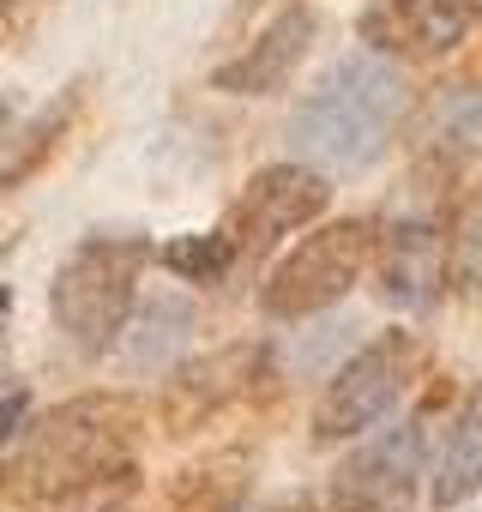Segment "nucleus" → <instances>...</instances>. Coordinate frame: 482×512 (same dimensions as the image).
<instances>
[{
    "mask_svg": "<svg viewBox=\"0 0 482 512\" xmlns=\"http://www.w3.org/2000/svg\"><path fill=\"white\" fill-rule=\"evenodd\" d=\"M428 404L356 446L332 476V512H404L428 476Z\"/></svg>",
    "mask_w": 482,
    "mask_h": 512,
    "instance_id": "423d86ee",
    "label": "nucleus"
},
{
    "mask_svg": "<svg viewBox=\"0 0 482 512\" xmlns=\"http://www.w3.org/2000/svg\"><path fill=\"white\" fill-rule=\"evenodd\" d=\"M308 43H314V13L302 7V0H290V7L272 13V25H266L254 43H241L235 61H223V67L211 73V85L229 91V97H272V91H284L290 73L302 67Z\"/></svg>",
    "mask_w": 482,
    "mask_h": 512,
    "instance_id": "9d476101",
    "label": "nucleus"
},
{
    "mask_svg": "<svg viewBox=\"0 0 482 512\" xmlns=\"http://www.w3.org/2000/svg\"><path fill=\"white\" fill-rule=\"evenodd\" d=\"M470 494H482V380L476 392L464 398V410L452 416L446 428V446L428 470V500L446 512V506H464Z\"/></svg>",
    "mask_w": 482,
    "mask_h": 512,
    "instance_id": "9b49d317",
    "label": "nucleus"
},
{
    "mask_svg": "<svg viewBox=\"0 0 482 512\" xmlns=\"http://www.w3.org/2000/svg\"><path fill=\"white\" fill-rule=\"evenodd\" d=\"M133 434H139V404L133 398H121V392L67 398L43 422L25 428L13 476L31 500L103 482L115 470H133Z\"/></svg>",
    "mask_w": 482,
    "mask_h": 512,
    "instance_id": "f03ea898",
    "label": "nucleus"
},
{
    "mask_svg": "<svg viewBox=\"0 0 482 512\" xmlns=\"http://www.w3.org/2000/svg\"><path fill=\"white\" fill-rule=\"evenodd\" d=\"M368 260H374V296L398 314H422L446 284V235L428 217H404L386 223V235H374Z\"/></svg>",
    "mask_w": 482,
    "mask_h": 512,
    "instance_id": "6e6552de",
    "label": "nucleus"
},
{
    "mask_svg": "<svg viewBox=\"0 0 482 512\" xmlns=\"http://www.w3.org/2000/svg\"><path fill=\"white\" fill-rule=\"evenodd\" d=\"M25 416H31V392L19 380H7V386H0V452L13 446V434L25 428Z\"/></svg>",
    "mask_w": 482,
    "mask_h": 512,
    "instance_id": "dca6fc26",
    "label": "nucleus"
},
{
    "mask_svg": "<svg viewBox=\"0 0 482 512\" xmlns=\"http://www.w3.org/2000/svg\"><path fill=\"white\" fill-rule=\"evenodd\" d=\"M416 374H422V338L386 332V338L362 344V350L326 380V392H320V404H314V434H320V440H356V434L380 428V422L398 410V398L416 386Z\"/></svg>",
    "mask_w": 482,
    "mask_h": 512,
    "instance_id": "39448f33",
    "label": "nucleus"
},
{
    "mask_svg": "<svg viewBox=\"0 0 482 512\" xmlns=\"http://www.w3.org/2000/svg\"><path fill=\"white\" fill-rule=\"evenodd\" d=\"M476 25V0H368L362 13V43L380 55H410L434 61L452 55Z\"/></svg>",
    "mask_w": 482,
    "mask_h": 512,
    "instance_id": "1a4fd4ad",
    "label": "nucleus"
},
{
    "mask_svg": "<svg viewBox=\"0 0 482 512\" xmlns=\"http://www.w3.org/2000/svg\"><path fill=\"white\" fill-rule=\"evenodd\" d=\"M332 205V187L320 169L308 163H266L248 187H241L235 211H229V247L235 260H260V253H272L278 241H290L296 229H308L320 211Z\"/></svg>",
    "mask_w": 482,
    "mask_h": 512,
    "instance_id": "0eeeda50",
    "label": "nucleus"
},
{
    "mask_svg": "<svg viewBox=\"0 0 482 512\" xmlns=\"http://www.w3.org/2000/svg\"><path fill=\"white\" fill-rule=\"evenodd\" d=\"M446 278L464 284V290L482 284V193H476V205L458 217V229L446 235Z\"/></svg>",
    "mask_w": 482,
    "mask_h": 512,
    "instance_id": "ddd939ff",
    "label": "nucleus"
},
{
    "mask_svg": "<svg viewBox=\"0 0 482 512\" xmlns=\"http://www.w3.org/2000/svg\"><path fill=\"white\" fill-rule=\"evenodd\" d=\"M127 494H133V470H115L103 482H85V488H67V494L37 500V512H121Z\"/></svg>",
    "mask_w": 482,
    "mask_h": 512,
    "instance_id": "4468645a",
    "label": "nucleus"
},
{
    "mask_svg": "<svg viewBox=\"0 0 482 512\" xmlns=\"http://www.w3.org/2000/svg\"><path fill=\"white\" fill-rule=\"evenodd\" d=\"M151 260V247L139 235H85L55 284H49V308H55V326L79 344V350H109L133 308H139V272Z\"/></svg>",
    "mask_w": 482,
    "mask_h": 512,
    "instance_id": "7ed1b4c3",
    "label": "nucleus"
},
{
    "mask_svg": "<svg viewBox=\"0 0 482 512\" xmlns=\"http://www.w3.org/2000/svg\"><path fill=\"white\" fill-rule=\"evenodd\" d=\"M7 308H13V290H7V284H0V320H7Z\"/></svg>",
    "mask_w": 482,
    "mask_h": 512,
    "instance_id": "f3484780",
    "label": "nucleus"
},
{
    "mask_svg": "<svg viewBox=\"0 0 482 512\" xmlns=\"http://www.w3.org/2000/svg\"><path fill=\"white\" fill-rule=\"evenodd\" d=\"M374 247V223L368 217H338L314 235H302L284 260H272L266 284H260V308L272 320H314L326 308H338L368 266Z\"/></svg>",
    "mask_w": 482,
    "mask_h": 512,
    "instance_id": "20e7f679",
    "label": "nucleus"
},
{
    "mask_svg": "<svg viewBox=\"0 0 482 512\" xmlns=\"http://www.w3.org/2000/svg\"><path fill=\"white\" fill-rule=\"evenodd\" d=\"M272 512H314V506H272Z\"/></svg>",
    "mask_w": 482,
    "mask_h": 512,
    "instance_id": "a211bd4d",
    "label": "nucleus"
},
{
    "mask_svg": "<svg viewBox=\"0 0 482 512\" xmlns=\"http://www.w3.org/2000/svg\"><path fill=\"white\" fill-rule=\"evenodd\" d=\"M157 260H163L181 284H217V278L235 266V247H229V235H175V241H163Z\"/></svg>",
    "mask_w": 482,
    "mask_h": 512,
    "instance_id": "f8f14e48",
    "label": "nucleus"
},
{
    "mask_svg": "<svg viewBox=\"0 0 482 512\" xmlns=\"http://www.w3.org/2000/svg\"><path fill=\"white\" fill-rule=\"evenodd\" d=\"M410 115V79L392 55L356 49L314 79V91L290 109V151L320 175L374 169Z\"/></svg>",
    "mask_w": 482,
    "mask_h": 512,
    "instance_id": "f257e3e1",
    "label": "nucleus"
},
{
    "mask_svg": "<svg viewBox=\"0 0 482 512\" xmlns=\"http://www.w3.org/2000/svg\"><path fill=\"white\" fill-rule=\"evenodd\" d=\"M139 332H151V344H133V362H151L157 344H181V338H187V308L157 302V308H145V326H139Z\"/></svg>",
    "mask_w": 482,
    "mask_h": 512,
    "instance_id": "2eb2a0df",
    "label": "nucleus"
}]
</instances>
